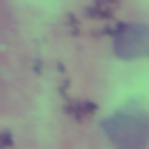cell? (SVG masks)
I'll list each match as a JSON object with an SVG mask.
<instances>
[{
    "label": "cell",
    "mask_w": 149,
    "mask_h": 149,
    "mask_svg": "<svg viewBox=\"0 0 149 149\" xmlns=\"http://www.w3.org/2000/svg\"><path fill=\"white\" fill-rule=\"evenodd\" d=\"M114 53L121 59H136V57H149V26H123L114 37Z\"/></svg>",
    "instance_id": "obj_2"
},
{
    "label": "cell",
    "mask_w": 149,
    "mask_h": 149,
    "mask_svg": "<svg viewBox=\"0 0 149 149\" xmlns=\"http://www.w3.org/2000/svg\"><path fill=\"white\" fill-rule=\"evenodd\" d=\"M103 127L116 149H145L149 143V116L136 103L114 112Z\"/></svg>",
    "instance_id": "obj_1"
}]
</instances>
